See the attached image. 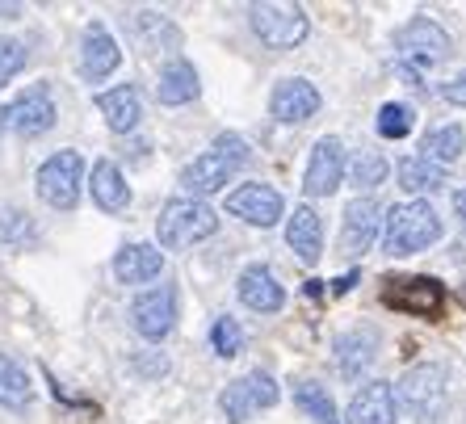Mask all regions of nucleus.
Masks as SVG:
<instances>
[{"mask_svg": "<svg viewBox=\"0 0 466 424\" xmlns=\"http://www.w3.org/2000/svg\"><path fill=\"white\" fill-rule=\"evenodd\" d=\"M160 269H164V252L152 248V244H127L114 257V278L127 286L152 282V278H160Z\"/></svg>", "mask_w": 466, "mask_h": 424, "instance_id": "obj_21", "label": "nucleus"}, {"mask_svg": "<svg viewBox=\"0 0 466 424\" xmlns=\"http://www.w3.org/2000/svg\"><path fill=\"white\" fill-rule=\"evenodd\" d=\"M437 239H441V215L424 197H412V202H400V207L387 210V236H382V244H387L390 257L424 252V248H433Z\"/></svg>", "mask_w": 466, "mask_h": 424, "instance_id": "obj_2", "label": "nucleus"}, {"mask_svg": "<svg viewBox=\"0 0 466 424\" xmlns=\"http://www.w3.org/2000/svg\"><path fill=\"white\" fill-rule=\"evenodd\" d=\"M0 126L13 135H22V139H38V135H46L55 126V101L46 88H30V93H22L17 101H9V106H0Z\"/></svg>", "mask_w": 466, "mask_h": 424, "instance_id": "obj_10", "label": "nucleus"}, {"mask_svg": "<svg viewBox=\"0 0 466 424\" xmlns=\"http://www.w3.org/2000/svg\"><path fill=\"white\" fill-rule=\"evenodd\" d=\"M379 218H382V210L374 197H353L345 207V215H340V244H345L349 257H361V252L374 244Z\"/></svg>", "mask_w": 466, "mask_h": 424, "instance_id": "obj_15", "label": "nucleus"}, {"mask_svg": "<svg viewBox=\"0 0 466 424\" xmlns=\"http://www.w3.org/2000/svg\"><path fill=\"white\" fill-rule=\"evenodd\" d=\"M248 139L244 135H236V131H223L215 143H210V152H202L198 160H189L181 168V189H185V197H210V194H218V189L228 186L231 177L248 164Z\"/></svg>", "mask_w": 466, "mask_h": 424, "instance_id": "obj_1", "label": "nucleus"}, {"mask_svg": "<svg viewBox=\"0 0 466 424\" xmlns=\"http://www.w3.org/2000/svg\"><path fill=\"white\" fill-rule=\"evenodd\" d=\"M252 34L269 51H294L303 46V38L311 34V22H307L303 5H252L248 9Z\"/></svg>", "mask_w": 466, "mask_h": 424, "instance_id": "obj_5", "label": "nucleus"}, {"mask_svg": "<svg viewBox=\"0 0 466 424\" xmlns=\"http://www.w3.org/2000/svg\"><path fill=\"white\" fill-rule=\"evenodd\" d=\"M25 59H30L25 43H17V38H0V88L9 85V80L17 76V72H22Z\"/></svg>", "mask_w": 466, "mask_h": 424, "instance_id": "obj_33", "label": "nucleus"}, {"mask_svg": "<svg viewBox=\"0 0 466 424\" xmlns=\"http://www.w3.org/2000/svg\"><path fill=\"white\" fill-rule=\"evenodd\" d=\"M130 319H135V332L143 340H164L177 324V290L173 286H156V290H143L135 303H130Z\"/></svg>", "mask_w": 466, "mask_h": 424, "instance_id": "obj_12", "label": "nucleus"}, {"mask_svg": "<svg viewBox=\"0 0 466 424\" xmlns=\"http://www.w3.org/2000/svg\"><path fill=\"white\" fill-rule=\"evenodd\" d=\"M198 93H202V80H198L194 64H185V59L164 64L160 80H156V97H160V106H189V101H198Z\"/></svg>", "mask_w": 466, "mask_h": 424, "instance_id": "obj_23", "label": "nucleus"}, {"mask_svg": "<svg viewBox=\"0 0 466 424\" xmlns=\"http://www.w3.org/2000/svg\"><path fill=\"white\" fill-rule=\"evenodd\" d=\"M273 403H278V382H273L269 370L244 374V379L228 382L223 395H218V408H223V416H228L231 424H244L248 416L265 412V408H273Z\"/></svg>", "mask_w": 466, "mask_h": 424, "instance_id": "obj_7", "label": "nucleus"}, {"mask_svg": "<svg viewBox=\"0 0 466 424\" xmlns=\"http://www.w3.org/2000/svg\"><path fill=\"white\" fill-rule=\"evenodd\" d=\"M382 303L403 311V316L437 319L445 311V290L433 278H387L382 286Z\"/></svg>", "mask_w": 466, "mask_h": 424, "instance_id": "obj_8", "label": "nucleus"}, {"mask_svg": "<svg viewBox=\"0 0 466 424\" xmlns=\"http://www.w3.org/2000/svg\"><path fill=\"white\" fill-rule=\"evenodd\" d=\"M454 210H458V218H462V248H466V189L454 194Z\"/></svg>", "mask_w": 466, "mask_h": 424, "instance_id": "obj_35", "label": "nucleus"}, {"mask_svg": "<svg viewBox=\"0 0 466 424\" xmlns=\"http://www.w3.org/2000/svg\"><path fill=\"white\" fill-rule=\"evenodd\" d=\"M34 399V387H30V374L9 358V353H0V408H13V412H22L25 403Z\"/></svg>", "mask_w": 466, "mask_h": 424, "instance_id": "obj_27", "label": "nucleus"}, {"mask_svg": "<svg viewBox=\"0 0 466 424\" xmlns=\"http://www.w3.org/2000/svg\"><path fill=\"white\" fill-rule=\"evenodd\" d=\"M387 173H390L387 156H379V152H361L358 160L349 164V186L374 189V186H382V181H387Z\"/></svg>", "mask_w": 466, "mask_h": 424, "instance_id": "obj_30", "label": "nucleus"}, {"mask_svg": "<svg viewBox=\"0 0 466 424\" xmlns=\"http://www.w3.org/2000/svg\"><path fill=\"white\" fill-rule=\"evenodd\" d=\"M97 109L106 114V126L114 135H130L135 126H139V118H143L139 88H135V85L109 88V93H101V97H97Z\"/></svg>", "mask_w": 466, "mask_h": 424, "instance_id": "obj_20", "label": "nucleus"}, {"mask_svg": "<svg viewBox=\"0 0 466 424\" xmlns=\"http://www.w3.org/2000/svg\"><path fill=\"white\" fill-rule=\"evenodd\" d=\"M412 122H416L412 109L400 106V101H387V106L379 109V118H374V126H379L382 139H408V135H412Z\"/></svg>", "mask_w": 466, "mask_h": 424, "instance_id": "obj_31", "label": "nucleus"}, {"mask_svg": "<svg viewBox=\"0 0 466 424\" xmlns=\"http://www.w3.org/2000/svg\"><path fill=\"white\" fill-rule=\"evenodd\" d=\"M80 181H85V160L80 152H55L38 168V197L51 210H76L80 202Z\"/></svg>", "mask_w": 466, "mask_h": 424, "instance_id": "obj_6", "label": "nucleus"}, {"mask_svg": "<svg viewBox=\"0 0 466 424\" xmlns=\"http://www.w3.org/2000/svg\"><path fill=\"white\" fill-rule=\"evenodd\" d=\"M269 109H273V118L278 122H307L315 118V109H319V88L311 85V80H282V85L273 88V97H269Z\"/></svg>", "mask_w": 466, "mask_h": 424, "instance_id": "obj_16", "label": "nucleus"}, {"mask_svg": "<svg viewBox=\"0 0 466 424\" xmlns=\"http://www.w3.org/2000/svg\"><path fill=\"white\" fill-rule=\"evenodd\" d=\"M228 215L244 218L252 227H278V218L286 215V197L273 186H260V181H248L228 194Z\"/></svg>", "mask_w": 466, "mask_h": 424, "instance_id": "obj_13", "label": "nucleus"}, {"mask_svg": "<svg viewBox=\"0 0 466 424\" xmlns=\"http://www.w3.org/2000/svg\"><path fill=\"white\" fill-rule=\"evenodd\" d=\"M390 391H395V403H403L420 424H437L445 416V403H450V379L441 366L420 361L412 370H403L400 387H390Z\"/></svg>", "mask_w": 466, "mask_h": 424, "instance_id": "obj_3", "label": "nucleus"}, {"mask_svg": "<svg viewBox=\"0 0 466 424\" xmlns=\"http://www.w3.org/2000/svg\"><path fill=\"white\" fill-rule=\"evenodd\" d=\"M210 348H215L218 358H236L239 348H244V328L231 316H218L215 328H210Z\"/></svg>", "mask_w": 466, "mask_h": 424, "instance_id": "obj_32", "label": "nucleus"}, {"mask_svg": "<svg viewBox=\"0 0 466 424\" xmlns=\"http://www.w3.org/2000/svg\"><path fill=\"white\" fill-rule=\"evenodd\" d=\"M22 13V5H0V17H17Z\"/></svg>", "mask_w": 466, "mask_h": 424, "instance_id": "obj_37", "label": "nucleus"}, {"mask_svg": "<svg viewBox=\"0 0 466 424\" xmlns=\"http://www.w3.org/2000/svg\"><path fill=\"white\" fill-rule=\"evenodd\" d=\"M218 231V215L210 202H198V197H173L164 202L160 218H156V236H160L164 248H189L198 239H207Z\"/></svg>", "mask_w": 466, "mask_h": 424, "instance_id": "obj_4", "label": "nucleus"}, {"mask_svg": "<svg viewBox=\"0 0 466 424\" xmlns=\"http://www.w3.org/2000/svg\"><path fill=\"white\" fill-rule=\"evenodd\" d=\"M395 46H400L403 64H412V76H416V67H433L450 55V34L437 22H429V17H412L408 25H400Z\"/></svg>", "mask_w": 466, "mask_h": 424, "instance_id": "obj_9", "label": "nucleus"}, {"mask_svg": "<svg viewBox=\"0 0 466 424\" xmlns=\"http://www.w3.org/2000/svg\"><path fill=\"white\" fill-rule=\"evenodd\" d=\"M236 294H239V303L260 311V316H273V311H282V303H286V290L269 265H248V269L239 273Z\"/></svg>", "mask_w": 466, "mask_h": 424, "instance_id": "obj_14", "label": "nucleus"}, {"mask_svg": "<svg viewBox=\"0 0 466 424\" xmlns=\"http://www.w3.org/2000/svg\"><path fill=\"white\" fill-rule=\"evenodd\" d=\"M345 181V143L337 135H324V139L311 147V160H307L303 173V194L307 197H332Z\"/></svg>", "mask_w": 466, "mask_h": 424, "instance_id": "obj_11", "label": "nucleus"}, {"mask_svg": "<svg viewBox=\"0 0 466 424\" xmlns=\"http://www.w3.org/2000/svg\"><path fill=\"white\" fill-rule=\"evenodd\" d=\"M462 147H466V131L458 122H437L433 131L424 135V160L437 164V168L454 164L462 156Z\"/></svg>", "mask_w": 466, "mask_h": 424, "instance_id": "obj_25", "label": "nucleus"}, {"mask_svg": "<svg viewBox=\"0 0 466 424\" xmlns=\"http://www.w3.org/2000/svg\"><path fill=\"white\" fill-rule=\"evenodd\" d=\"M38 239V227H34V218L17 207H0V244H9V248H25Z\"/></svg>", "mask_w": 466, "mask_h": 424, "instance_id": "obj_29", "label": "nucleus"}, {"mask_svg": "<svg viewBox=\"0 0 466 424\" xmlns=\"http://www.w3.org/2000/svg\"><path fill=\"white\" fill-rule=\"evenodd\" d=\"M400 186L408 189L412 197H420V194H437V189L445 186V168L429 164L424 156H408V160H400Z\"/></svg>", "mask_w": 466, "mask_h": 424, "instance_id": "obj_26", "label": "nucleus"}, {"mask_svg": "<svg viewBox=\"0 0 466 424\" xmlns=\"http://www.w3.org/2000/svg\"><path fill=\"white\" fill-rule=\"evenodd\" d=\"M358 278H361L358 269H353V273H345V278H337V282H332V290H340V294H345V290H353V286H358Z\"/></svg>", "mask_w": 466, "mask_h": 424, "instance_id": "obj_36", "label": "nucleus"}, {"mask_svg": "<svg viewBox=\"0 0 466 424\" xmlns=\"http://www.w3.org/2000/svg\"><path fill=\"white\" fill-rule=\"evenodd\" d=\"M294 399H299V408H303L307 416H315L319 424H340L337 403H332V395H328L319 382H299V387H294Z\"/></svg>", "mask_w": 466, "mask_h": 424, "instance_id": "obj_28", "label": "nucleus"}, {"mask_svg": "<svg viewBox=\"0 0 466 424\" xmlns=\"http://www.w3.org/2000/svg\"><path fill=\"white\" fill-rule=\"evenodd\" d=\"M286 244L294 248V257L303 265H315L324 252V218L315 215L311 207H299L286 223Z\"/></svg>", "mask_w": 466, "mask_h": 424, "instance_id": "obj_19", "label": "nucleus"}, {"mask_svg": "<svg viewBox=\"0 0 466 424\" xmlns=\"http://www.w3.org/2000/svg\"><path fill=\"white\" fill-rule=\"evenodd\" d=\"M400 420V403L387 382H366L353 403H349V424H395Z\"/></svg>", "mask_w": 466, "mask_h": 424, "instance_id": "obj_18", "label": "nucleus"}, {"mask_svg": "<svg viewBox=\"0 0 466 424\" xmlns=\"http://www.w3.org/2000/svg\"><path fill=\"white\" fill-rule=\"evenodd\" d=\"M441 97L450 101V106H462L466 109V67L458 72L454 80H445V85H441Z\"/></svg>", "mask_w": 466, "mask_h": 424, "instance_id": "obj_34", "label": "nucleus"}, {"mask_svg": "<svg viewBox=\"0 0 466 424\" xmlns=\"http://www.w3.org/2000/svg\"><path fill=\"white\" fill-rule=\"evenodd\" d=\"M122 64V46L114 43V34L101 22H93L85 30V43H80V72L88 80H106L109 72H118Z\"/></svg>", "mask_w": 466, "mask_h": 424, "instance_id": "obj_17", "label": "nucleus"}, {"mask_svg": "<svg viewBox=\"0 0 466 424\" xmlns=\"http://www.w3.org/2000/svg\"><path fill=\"white\" fill-rule=\"evenodd\" d=\"M379 353V337L370 332V328H353L345 337L337 340V370L345 379H361L370 370V361Z\"/></svg>", "mask_w": 466, "mask_h": 424, "instance_id": "obj_24", "label": "nucleus"}, {"mask_svg": "<svg viewBox=\"0 0 466 424\" xmlns=\"http://www.w3.org/2000/svg\"><path fill=\"white\" fill-rule=\"evenodd\" d=\"M88 186H93V202H97L106 215H122V210L130 207V186L114 160L93 164V181H88Z\"/></svg>", "mask_w": 466, "mask_h": 424, "instance_id": "obj_22", "label": "nucleus"}]
</instances>
